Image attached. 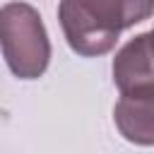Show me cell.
I'll use <instances>...</instances> for the list:
<instances>
[{
	"instance_id": "1",
	"label": "cell",
	"mask_w": 154,
	"mask_h": 154,
	"mask_svg": "<svg viewBox=\"0 0 154 154\" xmlns=\"http://www.w3.org/2000/svg\"><path fill=\"white\" fill-rule=\"evenodd\" d=\"M154 14L152 0H63L58 19L70 48L82 58H96L118 43L123 29Z\"/></svg>"
},
{
	"instance_id": "2",
	"label": "cell",
	"mask_w": 154,
	"mask_h": 154,
	"mask_svg": "<svg viewBox=\"0 0 154 154\" xmlns=\"http://www.w3.org/2000/svg\"><path fill=\"white\" fill-rule=\"evenodd\" d=\"M0 51L19 79H38L51 63V41L43 19L29 2L0 7Z\"/></svg>"
},
{
	"instance_id": "3",
	"label": "cell",
	"mask_w": 154,
	"mask_h": 154,
	"mask_svg": "<svg viewBox=\"0 0 154 154\" xmlns=\"http://www.w3.org/2000/svg\"><path fill=\"white\" fill-rule=\"evenodd\" d=\"M113 84L120 96L154 91V36L152 31L130 38L113 58Z\"/></svg>"
},
{
	"instance_id": "4",
	"label": "cell",
	"mask_w": 154,
	"mask_h": 154,
	"mask_svg": "<svg viewBox=\"0 0 154 154\" xmlns=\"http://www.w3.org/2000/svg\"><path fill=\"white\" fill-rule=\"evenodd\" d=\"M118 132L140 147H154V91L120 96L113 106Z\"/></svg>"
},
{
	"instance_id": "5",
	"label": "cell",
	"mask_w": 154,
	"mask_h": 154,
	"mask_svg": "<svg viewBox=\"0 0 154 154\" xmlns=\"http://www.w3.org/2000/svg\"><path fill=\"white\" fill-rule=\"evenodd\" d=\"M152 36H154V29H152Z\"/></svg>"
}]
</instances>
